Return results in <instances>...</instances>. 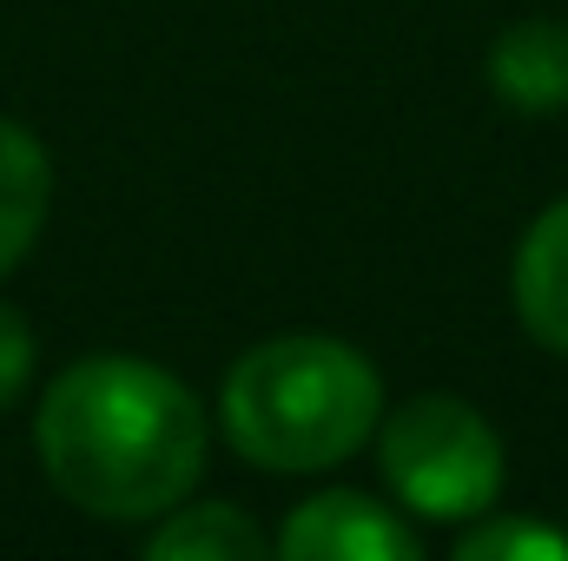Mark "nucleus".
<instances>
[{
    "label": "nucleus",
    "instance_id": "nucleus-8",
    "mask_svg": "<svg viewBox=\"0 0 568 561\" xmlns=\"http://www.w3.org/2000/svg\"><path fill=\"white\" fill-rule=\"evenodd\" d=\"M152 561H252L265 555V536L245 509L205 502V509H165V522L145 542Z\"/></svg>",
    "mask_w": 568,
    "mask_h": 561
},
{
    "label": "nucleus",
    "instance_id": "nucleus-4",
    "mask_svg": "<svg viewBox=\"0 0 568 561\" xmlns=\"http://www.w3.org/2000/svg\"><path fill=\"white\" fill-rule=\"evenodd\" d=\"M278 549L291 561H417V529H404L371 496L331 489L291 509L278 529Z\"/></svg>",
    "mask_w": 568,
    "mask_h": 561
},
{
    "label": "nucleus",
    "instance_id": "nucleus-7",
    "mask_svg": "<svg viewBox=\"0 0 568 561\" xmlns=\"http://www.w3.org/2000/svg\"><path fill=\"white\" fill-rule=\"evenodd\" d=\"M47 205H53V165L40 140L0 113V278L33 252L40 225H47Z\"/></svg>",
    "mask_w": 568,
    "mask_h": 561
},
{
    "label": "nucleus",
    "instance_id": "nucleus-10",
    "mask_svg": "<svg viewBox=\"0 0 568 561\" xmlns=\"http://www.w3.org/2000/svg\"><path fill=\"white\" fill-rule=\"evenodd\" d=\"M27 377H33V330L13 304H0V410L20 404Z\"/></svg>",
    "mask_w": 568,
    "mask_h": 561
},
{
    "label": "nucleus",
    "instance_id": "nucleus-6",
    "mask_svg": "<svg viewBox=\"0 0 568 561\" xmlns=\"http://www.w3.org/2000/svg\"><path fill=\"white\" fill-rule=\"evenodd\" d=\"M516 317L542 350L568 357V198L549 205L516 245Z\"/></svg>",
    "mask_w": 568,
    "mask_h": 561
},
{
    "label": "nucleus",
    "instance_id": "nucleus-1",
    "mask_svg": "<svg viewBox=\"0 0 568 561\" xmlns=\"http://www.w3.org/2000/svg\"><path fill=\"white\" fill-rule=\"evenodd\" d=\"M33 442L47 482L73 509L145 522L192 496L205 469V410L145 357H80L47 384Z\"/></svg>",
    "mask_w": 568,
    "mask_h": 561
},
{
    "label": "nucleus",
    "instance_id": "nucleus-5",
    "mask_svg": "<svg viewBox=\"0 0 568 561\" xmlns=\"http://www.w3.org/2000/svg\"><path fill=\"white\" fill-rule=\"evenodd\" d=\"M489 86L509 113H556L568 106V27L562 20H516L489 47Z\"/></svg>",
    "mask_w": 568,
    "mask_h": 561
},
{
    "label": "nucleus",
    "instance_id": "nucleus-3",
    "mask_svg": "<svg viewBox=\"0 0 568 561\" xmlns=\"http://www.w3.org/2000/svg\"><path fill=\"white\" fill-rule=\"evenodd\" d=\"M384 476L397 502L429 522L483 516L503 496V436L463 397H417L384 422Z\"/></svg>",
    "mask_w": 568,
    "mask_h": 561
},
{
    "label": "nucleus",
    "instance_id": "nucleus-9",
    "mask_svg": "<svg viewBox=\"0 0 568 561\" xmlns=\"http://www.w3.org/2000/svg\"><path fill=\"white\" fill-rule=\"evenodd\" d=\"M456 561H568V536L542 522H483L456 542Z\"/></svg>",
    "mask_w": 568,
    "mask_h": 561
},
{
    "label": "nucleus",
    "instance_id": "nucleus-2",
    "mask_svg": "<svg viewBox=\"0 0 568 561\" xmlns=\"http://www.w3.org/2000/svg\"><path fill=\"white\" fill-rule=\"evenodd\" d=\"M377 404L384 384L364 350L337 337H272L232 364L219 417L245 462L304 476L364 449V436L377 429Z\"/></svg>",
    "mask_w": 568,
    "mask_h": 561
}]
</instances>
